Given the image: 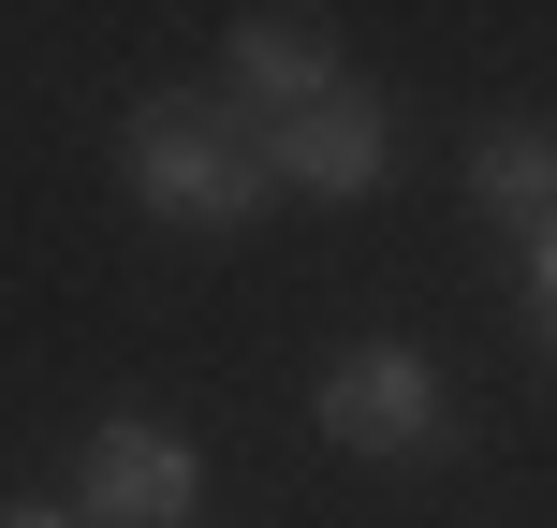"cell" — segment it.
<instances>
[{
	"mask_svg": "<svg viewBox=\"0 0 557 528\" xmlns=\"http://www.w3.org/2000/svg\"><path fill=\"white\" fill-rule=\"evenodd\" d=\"M117 176H133V206H162V221H206V235H235V221H264V206H278L264 133H250V118H221V103H133V133H117Z\"/></svg>",
	"mask_w": 557,
	"mask_h": 528,
	"instance_id": "cell-1",
	"label": "cell"
},
{
	"mask_svg": "<svg viewBox=\"0 0 557 528\" xmlns=\"http://www.w3.org/2000/svg\"><path fill=\"white\" fill-rule=\"evenodd\" d=\"M264 162H278V192H308V206H367L396 176V103L337 74L308 118H264Z\"/></svg>",
	"mask_w": 557,
	"mask_h": 528,
	"instance_id": "cell-2",
	"label": "cell"
},
{
	"mask_svg": "<svg viewBox=\"0 0 557 528\" xmlns=\"http://www.w3.org/2000/svg\"><path fill=\"white\" fill-rule=\"evenodd\" d=\"M323 441L337 455H425L441 441V367H425L411 337H352V353L323 367Z\"/></svg>",
	"mask_w": 557,
	"mask_h": 528,
	"instance_id": "cell-3",
	"label": "cell"
},
{
	"mask_svg": "<svg viewBox=\"0 0 557 528\" xmlns=\"http://www.w3.org/2000/svg\"><path fill=\"white\" fill-rule=\"evenodd\" d=\"M74 500L103 514V528H191V514H206V455L176 441V426H147V412H117L103 441H88V470H74Z\"/></svg>",
	"mask_w": 557,
	"mask_h": 528,
	"instance_id": "cell-4",
	"label": "cell"
},
{
	"mask_svg": "<svg viewBox=\"0 0 557 528\" xmlns=\"http://www.w3.org/2000/svg\"><path fill=\"white\" fill-rule=\"evenodd\" d=\"M221 59H235V88L278 103V118H308V103L337 88V29H323V15H235Z\"/></svg>",
	"mask_w": 557,
	"mask_h": 528,
	"instance_id": "cell-5",
	"label": "cell"
},
{
	"mask_svg": "<svg viewBox=\"0 0 557 528\" xmlns=\"http://www.w3.org/2000/svg\"><path fill=\"white\" fill-rule=\"evenodd\" d=\"M470 192L499 221H557V118H484L470 133Z\"/></svg>",
	"mask_w": 557,
	"mask_h": 528,
	"instance_id": "cell-6",
	"label": "cell"
},
{
	"mask_svg": "<svg viewBox=\"0 0 557 528\" xmlns=\"http://www.w3.org/2000/svg\"><path fill=\"white\" fill-rule=\"evenodd\" d=\"M529 323H543V367H557V221H529Z\"/></svg>",
	"mask_w": 557,
	"mask_h": 528,
	"instance_id": "cell-7",
	"label": "cell"
},
{
	"mask_svg": "<svg viewBox=\"0 0 557 528\" xmlns=\"http://www.w3.org/2000/svg\"><path fill=\"white\" fill-rule=\"evenodd\" d=\"M0 528H59V514H0Z\"/></svg>",
	"mask_w": 557,
	"mask_h": 528,
	"instance_id": "cell-8",
	"label": "cell"
}]
</instances>
